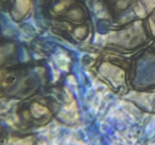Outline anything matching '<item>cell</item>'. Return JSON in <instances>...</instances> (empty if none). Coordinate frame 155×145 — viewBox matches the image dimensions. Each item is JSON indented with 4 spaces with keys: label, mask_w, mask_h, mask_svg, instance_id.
I'll return each mask as SVG.
<instances>
[{
    "label": "cell",
    "mask_w": 155,
    "mask_h": 145,
    "mask_svg": "<svg viewBox=\"0 0 155 145\" xmlns=\"http://www.w3.org/2000/svg\"><path fill=\"white\" fill-rule=\"evenodd\" d=\"M2 140V136H1V131H0V141H1Z\"/></svg>",
    "instance_id": "4"
},
{
    "label": "cell",
    "mask_w": 155,
    "mask_h": 145,
    "mask_svg": "<svg viewBox=\"0 0 155 145\" xmlns=\"http://www.w3.org/2000/svg\"><path fill=\"white\" fill-rule=\"evenodd\" d=\"M150 26H151V29L153 31H155V11L152 14L151 17L150 18Z\"/></svg>",
    "instance_id": "3"
},
{
    "label": "cell",
    "mask_w": 155,
    "mask_h": 145,
    "mask_svg": "<svg viewBox=\"0 0 155 145\" xmlns=\"http://www.w3.org/2000/svg\"><path fill=\"white\" fill-rule=\"evenodd\" d=\"M18 7L20 12L24 14L30 8V2L29 0H18Z\"/></svg>",
    "instance_id": "2"
},
{
    "label": "cell",
    "mask_w": 155,
    "mask_h": 145,
    "mask_svg": "<svg viewBox=\"0 0 155 145\" xmlns=\"http://www.w3.org/2000/svg\"><path fill=\"white\" fill-rule=\"evenodd\" d=\"M32 115L34 116L36 119H39L44 115L47 114L48 113V110L46 107L40 105L39 104H34L32 107Z\"/></svg>",
    "instance_id": "1"
}]
</instances>
